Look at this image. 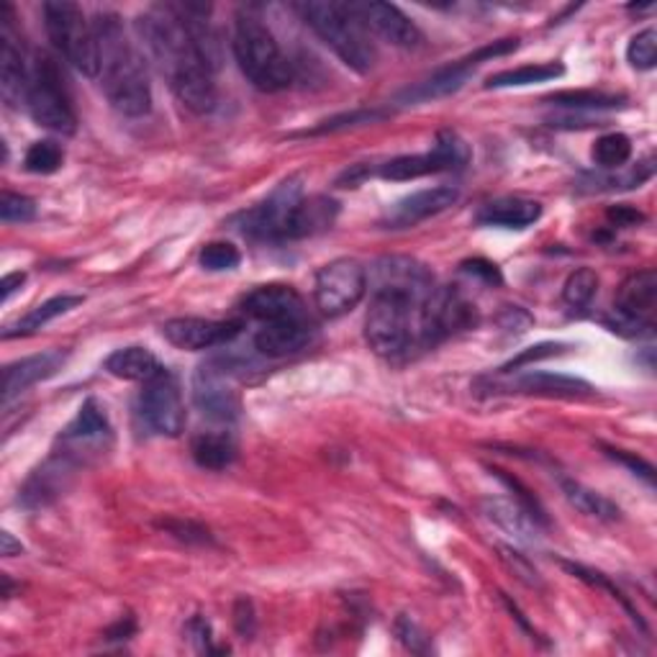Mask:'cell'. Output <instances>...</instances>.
Returning <instances> with one entry per match:
<instances>
[{"instance_id":"1","label":"cell","mask_w":657,"mask_h":657,"mask_svg":"<svg viewBox=\"0 0 657 657\" xmlns=\"http://www.w3.org/2000/svg\"><path fill=\"white\" fill-rule=\"evenodd\" d=\"M204 5H162L137 19V32L149 55L170 80L177 101L193 114L216 108L219 42L206 21Z\"/></svg>"},{"instance_id":"2","label":"cell","mask_w":657,"mask_h":657,"mask_svg":"<svg viewBox=\"0 0 657 657\" xmlns=\"http://www.w3.org/2000/svg\"><path fill=\"white\" fill-rule=\"evenodd\" d=\"M101 51V88L111 106L124 116H145L152 108V85L145 57L134 47L116 13H99L93 21Z\"/></svg>"},{"instance_id":"3","label":"cell","mask_w":657,"mask_h":657,"mask_svg":"<svg viewBox=\"0 0 657 657\" xmlns=\"http://www.w3.org/2000/svg\"><path fill=\"white\" fill-rule=\"evenodd\" d=\"M431 290L408 288H376L368 316H365V339L380 357H401L419 345L422 303Z\"/></svg>"},{"instance_id":"4","label":"cell","mask_w":657,"mask_h":657,"mask_svg":"<svg viewBox=\"0 0 657 657\" xmlns=\"http://www.w3.org/2000/svg\"><path fill=\"white\" fill-rule=\"evenodd\" d=\"M301 19L313 28V34L326 44L355 72H370L376 67L378 51L370 32L360 24L349 3L334 0H309L296 5Z\"/></svg>"},{"instance_id":"5","label":"cell","mask_w":657,"mask_h":657,"mask_svg":"<svg viewBox=\"0 0 657 657\" xmlns=\"http://www.w3.org/2000/svg\"><path fill=\"white\" fill-rule=\"evenodd\" d=\"M231 49H234L239 70L257 91H286L293 80V67L283 55L278 39L257 16H250V13L237 16Z\"/></svg>"},{"instance_id":"6","label":"cell","mask_w":657,"mask_h":657,"mask_svg":"<svg viewBox=\"0 0 657 657\" xmlns=\"http://www.w3.org/2000/svg\"><path fill=\"white\" fill-rule=\"evenodd\" d=\"M44 26L55 49L70 62L74 70L88 74V78H99L101 74V51L99 39H95V28L80 5L67 3V0H51L44 3Z\"/></svg>"},{"instance_id":"7","label":"cell","mask_w":657,"mask_h":657,"mask_svg":"<svg viewBox=\"0 0 657 657\" xmlns=\"http://www.w3.org/2000/svg\"><path fill=\"white\" fill-rule=\"evenodd\" d=\"M24 103L34 122L44 129L65 134V137H70L78 129V116H74L65 78L49 55H36L32 59Z\"/></svg>"},{"instance_id":"8","label":"cell","mask_w":657,"mask_h":657,"mask_svg":"<svg viewBox=\"0 0 657 657\" xmlns=\"http://www.w3.org/2000/svg\"><path fill=\"white\" fill-rule=\"evenodd\" d=\"M303 198L301 177H288L263 204L244 214L242 231L257 242H290L296 234V216Z\"/></svg>"},{"instance_id":"9","label":"cell","mask_w":657,"mask_h":657,"mask_svg":"<svg viewBox=\"0 0 657 657\" xmlns=\"http://www.w3.org/2000/svg\"><path fill=\"white\" fill-rule=\"evenodd\" d=\"M368 290V273L357 260L342 257L321 267L313 283V301L324 316L334 319L353 311Z\"/></svg>"},{"instance_id":"10","label":"cell","mask_w":657,"mask_h":657,"mask_svg":"<svg viewBox=\"0 0 657 657\" xmlns=\"http://www.w3.org/2000/svg\"><path fill=\"white\" fill-rule=\"evenodd\" d=\"M139 416L149 431L177 437L185 429V406L177 378L168 368L152 376L139 393Z\"/></svg>"},{"instance_id":"11","label":"cell","mask_w":657,"mask_h":657,"mask_svg":"<svg viewBox=\"0 0 657 657\" xmlns=\"http://www.w3.org/2000/svg\"><path fill=\"white\" fill-rule=\"evenodd\" d=\"M517 49V39H504V42H496L491 44V47L485 49H477L475 55H470L465 59H458V62L447 65L442 67V70H437L431 78L416 82L414 88H406V91L399 93V103H403V106H419V103H429V101H439V99H447V95L458 93L462 85H465L470 74H473V70L481 62H485V59H493V57H502V55H509V51Z\"/></svg>"},{"instance_id":"12","label":"cell","mask_w":657,"mask_h":657,"mask_svg":"<svg viewBox=\"0 0 657 657\" xmlns=\"http://www.w3.org/2000/svg\"><path fill=\"white\" fill-rule=\"evenodd\" d=\"M231 378H234V370L221 360L204 362L193 376V401L208 419L234 422L242 411V401H239Z\"/></svg>"},{"instance_id":"13","label":"cell","mask_w":657,"mask_h":657,"mask_svg":"<svg viewBox=\"0 0 657 657\" xmlns=\"http://www.w3.org/2000/svg\"><path fill=\"white\" fill-rule=\"evenodd\" d=\"M239 332H242L239 321H216L198 316L170 319L162 324V337L173 347L188 349V353L229 345L231 339L239 337Z\"/></svg>"},{"instance_id":"14","label":"cell","mask_w":657,"mask_h":657,"mask_svg":"<svg viewBox=\"0 0 657 657\" xmlns=\"http://www.w3.org/2000/svg\"><path fill=\"white\" fill-rule=\"evenodd\" d=\"M28 72H32V65L26 62L19 34L13 28V9L3 3L0 5V93L5 103L13 106V103L26 101Z\"/></svg>"},{"instance_id":"15","label":"cell","mask_w":657,"mask_h":657,"mask_svg":"<svg viewBox=\"0 0 657 657\" xmlns=\"http://www.w3.org/2000/svg\"><path fill=\"white\" fill-rule=\"evenodd\" d=\"M349 9L360 24L372 32L380 39H385L388 44L401 49H414L424 42V34L419 32V26L411 21L406 13H403L399 5L391 3H349Z\"/></svg>"},{"instance_id":"16","label":"cell","mask_w":657,"mask_h":657,"mask_svg":"<svg viewBox=\"0 0 657 657\" xmlns=\"http://www.w3.org/2000/svg\"><path fill=\"white\" fill-rule=\"evenodd\" d=\"M655 309H657V273L639 270L622 280L616 290L614 311L622 316L624 324L639 328L655 326Z\"/></svg>"},{"instance_id":"17","label":"cell","mask_w":657,"mask_h":657,"mask_svg":"<svg viewBox=\"0 0 657 657\" xmlns=\"http://www.w3.org/2000/svg\"><path fill=\"white\" fill-rule=\"evenodd\" d=\"M460 191L458 185H435V188H424L419 193L401 198L385 214V223L391 229H408L416 223L431 219V216L447 211V208L458 204Z\"/></svg>"},{"instance_id":"18","label":"cell","mask_w":657,"mask_h":657,"mask_svg":"<svg viewBox=\"0 0 657 657\" xmlns=\"http://www.w3.org/2000/svg\"><path fill=\"white\" fill-rule=\"evenodd\" d=\"M242 311L250 319L273 324V321L303 319L306 306L296 288L283 286V283H270V286H257L242 298Z\"/></svg>"},{"instance_id":"19","label":"cell","mask_w":657,"mask_h":657,"mask_svg":"<svg viewBox=\"0 0 657 657\" xmlns=\"http://www.w3.org/2000/svg\"><path fill=\"white\" fill-rule=\"evenodd\" d=\"M65 360H67V353H62V349H47V353L42 355H32V357H24V360L5 365L3 401L9 403L11 399H16L19 393H24L26 388L51 378L59 368H62Z\"/></svg>"},{"instance_id":"20","label":"cell","mask_w":657,"mask_h":657,"mask_svg":"<svg viewBox=\"0 0 657 657\" xmlns=\"http://www.w3.org/2000/svg\"><path fill=\"white\" fill-rule=\"evenodd\" d=\"M311 337L313 324L309 316L273 321V324H263V328L255 334V347L265 357H288L309 347Z\"/></svg>"},{"instance_id":"21","label":"cell","mask_w":657,"mask_h":657,"mask_svg":"<svg viewBox=\"0 0 657 657\" xmlns=\"http://www.w3.org/2000/svg\"><path fill=\"white\" fill-rule=\"evenodd\" d=\"M103 439H111V424L103 408L91 399L82 403L74 422L62 431V445L67 452H88L91 447L103 445Z\"/></svg>"},{"instance_id":"22","label":"cell","mask_w":657,"mask_h":657,"mask_svg":"<svg viewBox=\"0 0 657 657\" xmlns=\"http://www.w3.org/2000/svg\"><path fill=\"white\" fill-rule=\"evenodd\" d=\"M542 206L529 198H498L485 204L475 214V221L481 227H498V229H527L540 221Z\"/></svg>"},{"instance_id":"23","label":"cell","mask_w":657,"mask_h":657,"mask_svg":"<svg viewBox=\"0 0 657 657\" xmlns=\"http://www.w3.org/2000/svg\"><path fill=\"white\" fill-rule=\"evenodd\" d=\"M509 391L544 395V399H584L593 393V388L580 378L555 376V372H527V376L511 380Z\"/></svg>"},{"instance_id":"24","label":"cell","mask_w":657,"mask_h":657,"mask_svg":"<svg viewBox=\"0 0 657 657\" xmlns=\"http://www.w3.org/2000/svg\"><path fill=\"white\" fill-rule=\"evenodd\" d=\"M106 372H111L114 378L122 380H137V383H147L149 378L157 376L162 370L160 360H157L154 353H149L147 347H122L116 353H111L106 357Z\"/></svg>"},{"instance_id":"25","label":"cell","mask_w":657,"mask_h":657,"mask_svg":"<svg viewBox=\"0 0 657 657\" xmlns=\"http://www.w3.org/2000/svg\"><path fill=\"white\" fill-rule=\"evenodd\" d=\"M485 517L496 521L504 532L517 537L519 542L537 540V521L529 517V511L519 502H506V498H488L483 504Z\"/></svg>"},{"instance_id":"26","label":"cell","mask_w":657,"mask_h":657,"mask_svg":"<svg viewBox=\"0 0 657 657\" xmlns=\"http://www.w3.org/2000/svg\"><path fill=\"white\" fill-rule=\"evenodd\" d=\"M80 303H82V296H55V298H49V301H44V303L36 306V309L28 311L16 326H11L9 332H5V339L26 337V334L39 332V328L51 324L55 319L65 316V313H70L72 309H78Z\"/></svg>"},{"instance_id":"27","label":"cell","mask_w":657,"mask_h":657,"mask_svg":"<svg viewBox=\"0 0 657 657\" xmlns=\"http://www.w3.org/2000/svg\"><path fill=\"white\" fill-rule=\"evenodd\" d=\"M563 493L567 498V504L573 506V509H578L580 514H586V517L599 519V521H616L622 517V511H619L616 504H611L607 496H601L599 491L586 488L584 483L570 481V477H563Z\"/></svg>"},{"instance_id":"28","label":"cell","mask_w":657,"mask_h":657,"mask_svg":"<svg viewBox=\"0 0 657 657\" xmlns=\"http://www.w3.org/2000/svg\"><path fill=\"white\" fill-rule=\"evenodd\" d=\"M435 173H445V164L439 162V157L435 152L395 157V160H388L385 164H380L378 170V175L383 177V181H393V183L419 181V177H427Z\"/></svg>"},{"instance_id":"29","label":"cell","mask_w":657,"mask_h":657,"mask_svg":"<svg viewBox=\"0 0 657 657\" xmlns=\"http://www.w3.org/2000/svg\"><path fill=\"white\" fill-rule=\"evenodd\" d=\"M193 460L206 470H223L237 458V445L229 435H216V431H204L193 439Z\"/></svg>"},{"instance_id":"30","label":"cell","mask_w":657,"mask_h":657,"mask_svg":"<svg viewBox=\"0 0 657 657\" xmlns=\"http://www.w3.org/2000/svg\"><path fill=\"white\" fill-rule=\"evenodd\" d=\"M565 72V67L560 62H542V65H525L517 70H504L493 74L485 82V88H525V85H540V82H550L560 78Z\"/></svg>"},{"instance_id":"31","label":"cell","mask_w":657,"mask_h":657,"mask_svg":"<svg viewBox=\"0 0 657 657\" xmlns=\"http://www.w3.org/2000/svg\"><path fill=\"white\" fill-rule=\"evenodd\" d=\"M632 157V141L626 134L611 131L603 134L601 139H596L593 145V162L603 170H619L630 162Z\"/></svg>"},{"instance_id":"32","label":"cell","mask_w":657,"mask_h":657,"mask_svg":"<svg viewBox=\"0 0 657 657\" xmlns=\"http://www.w3.org/2000/svg\"><path fill=\"white\" fill-rule=\"evenodd\" d=\"M62 162H65L62 147H59L57 141H51V139L34 141V145L28 147L26 157H24V168L34 175L57 173V170L62 168Z\"/></svg>"},{"instance_id":"33","label":"cell","mask_w":657,"mask_h":657,"mask_svg":"<svg viewBox=\"0 0 657 657\" xmlns=\"http://www.w3.org/2000/svg\"><path fill=\"white\" fill-rule=\"evenodd\" d=\"M596 290H599V275H596L591 267H580V270L567 275L563 286V298L570 309H586V306L593 301Z\"/></svg>"},{"instance_id":"34","label":"cell","mask_w":657,"mask_h":657,"mask_svg":"<svg viewBox=\"0 0 657 657\" xmlns=\"http://www.w3.org/2000/svg\"><path fill=\"white\" fill-rule=\"evenodd\" d=\"M626 59L634 70H653L657 62V32L653 26L632 36L630 47H626Z\"/></svg>"},{"instance_id":"35","label":"cell","mask_w":657,"mask_h":657,"mask_svg":"<svg viewBox=\"0 0 657 657\" xmlns=\"http://www.w3.org/2000/svg\"><path fill=\"white\" fill-rule=\"evenodd\" d=\"M198 263L204 270L211 273H223V270H234V267L242 263V255L234 244L229 242H211L200 250Z\"/></svg>"},{"instance_id":"36","label":"cell","mask_w":657,"mask_h":657,"mask_svg":"<svg viewBox=\"0 0 657 657\" xmlns=\"http://www.w3.org/2000/svg\"><path fill=\"white\" fill-rule=\"evenodd\" d=\"M431 152L439 157V162L445 164V170H460V168H465L470 160L468 145L452 131L439 134L435 147H431Z\"/></svg>"},{"instance_id":"37","label":"cell","mask_w":657,"mask_h":657,"mask_svg":"<svg viewBox=\"0 0 657 657\" xmlns=\"http://www.w3.org/2000/svg\"><path fill=\"white\" fill-rule=\"evenodd\" d=\"M555 106H565V108H611L619 106V95H609V93H593V91H565V93H555L548 99Z\"/></svg>"},{"instance_id":"38","label":"cell","mask_w":657,"mask_h":657,"mask_svg":"<svg viewBox=\"0 0 657 657\" xmlns=\"http://www.w3.org/2000/svg\"><path fill=\"white\" fill-rule=\"evenodd\" d=\"M36 216V204L32 198L21 196V193L5 191L0 198V219L5 223H26Z\"/></svg>"},{"instance_id":"39","label":"cell","mask_w":657,"mask_h":657,"mask_svg":"<svg viewBox=\"0 0 657 657\" xmlns=\"http://www.w3.org/2000/svg\"><path fill=\"white\" fill-rule=\"evenodd\" d=\"M385 111H353V114L345 116H334L326 118V122H321L316 129H311L309 134H326V131H339L347 129V126H357V124H370V122H380V118H385Z\"/></svg>"},{"instance_id":"40","label":"cell","mask_w":657,"mask_h":657,"mask_svg":"<svg viewBox=\"0 0 657 657\" xmlns=\"http://www.w3.org/2000/svg\"><path fill=\"white\" fill-rule=\"evenodd\" d=\"M395 632H399V637L403 645L408 649H414V653H427V637L419 632V626H416L411 619L401 616L399 624H395Z\"/></svg>"},{"instance_id":"41","label":"cell","mask_w":657,"mask_h":657,"mask_svg":"<svg viewBox=\"0 0 657 657\" xmlns=\"http://www.w3.org/2000/svg\"><path fill=\"white\" fill-rule=\"evenodd\" d=\"M498 552H502L504 563H506V565H509V567H511V570H514V573H517L521 580H527V584H529V586H534V584H537V570H534V567H532V565H529V563H527V560H525V557H521V555H519V552H514L511 548H498Z\"/></svg>"},{"instance_id":"42","label":"cell","mask_w":657,"mask_h":657,"mask_svg":"<svg viewBox=\"0 0 657 657\" xmlns=\"http://www.w3.org/2000/svg\"><path fill=\"white\" fill-rule=\"evenodd\" d=\"M234 624L237 632L242 634V637H252L255 634V609H252L250 599H239L234 607Z\"/></svg>"},{"instance_id":"43","label":"cell","mask_w":657,"mask_h":657,"mask_svg":"<svg viewBox=\"0 0 657 657\" xmlns=\"http://www.w3.org/2000/svg\"><path fill=\"white\" fill-rule=\"evenodd\" d=\"M162 529H168V532H173L175 537H181V540H188V542L211 540V537H208V529L191 525V521H164Z\"/></svg>"},{"instance_id":"44","label":"cell","mask_w":657,"mask_h":657,"mask_svg":"<svg viewBox=\"0 0 657 657\" xmlns=\"http://www.w3.org/2000/svg\"><path fill=\"white\" fill-rule=\"evenodd\" d=\"M607 452H609V458H614L616 462H622V465L630 468L634 475H642L647 483H653V468H649L642 458H637V454H632L626 450H611V447H607Z\"/></svg>"},{"instance_id":"45","label":"cell","mask_w":657,"mask_h":657,"mask_svg":"<svg viewBox=\"0 0 657 657\" xmlns=\"http://www.w3.org/2000/svg\"><path fill=\"white\" fill-rule=\"evenodd\" d=\"M560 345H540V347H529L527 353H521L517 360H511L509 365H506L504 368V372H511L514 368H521V365H527V362H532V360H542V357H552V355H557L560 353Z\"/></svg>"},{"instance_id":"46","label":"cell","mask_w":657,"mask_h":657,"mask_svg":"<svg viewBox=\"0 0 657 657\" xmlns=\"http://www.w3.org/2000/svg\"><path fill=\"white\" fill-rule=\"evenodd\" d=\"M609 221L616 223V227H637V223L645 221V216L632 206H614L609 208Z\"/></svg>"},{"instance_id":"47","label":"cell","mask_w":657,"mask_h":657,"mask_svg":"<svg viewBox=\"0 0 657 657\" xmlns=\"http://www.w3.org/2000/svg\"><path fill=\"white\" fill-rule=\"evenodd\" d=\"M470 275H481V278H485L488 283H502V275H498L496 265L485 263V260H473V263H465L462 265Z\"/></svg>"},{"instance_id":"48","label":"cell","mask_w":657,"mask_h":657,"mask_svg":"<svg viewBox=\"0 0 657 657\" xmlns=\"http://www.w3.org/2000/svg\"><path fill=\"white\" fill-rule=\"evenodd\" d=\"M26 283V275L24 273H11L5 275L3 283H0V290H3V301H9V298L16 293V290L24 286Z\"/></svg>"},{"instance_id":"49","label":"cell","mask_w":657,"mask_h":657,"mask_svg":"<svg viewBox=\"0 0 657 657\" xmlns=\"http://www.w3.org/2000/svg\"><path fill=\"white\" fill-rule=\"evenodd\" d=\"M21 542L13 540L11 532H0V555L5 557H13V555H21Z\"/></svg>"}]
</instances>
